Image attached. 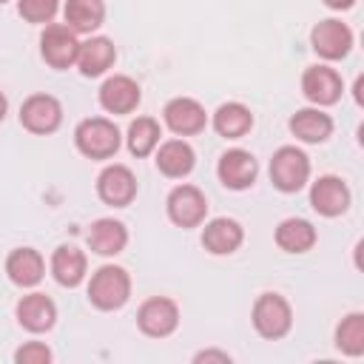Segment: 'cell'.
<instances>
[{"instance_id":"obj_1","label":"cell","mask_w":364,"mask_h":364,"mask_svg":"<svg viewBox=\"0 0 364 364\" xmlns=\"http://www.w3.org/2000/svg\"><path fill=\"white\" fill-rule=\"evenodd\" d=\"M131 299V276L119 264H102L88 282V301L97 310H119Z\"/></svg>"},{"instance_id":"obj_2","label":"cell","mask_w":364,"mask_h":364,"mask_svg":"<svg viewBox=\"0 0 364 364\" xmlns=\"http://www.w3.org/2000/svg\"><path fill=\"white\" fill-rule=\"evenodd\" d=\"M119 128L105 117H88L74 128L77 151L88 159H111L119 151Z\"/></svg>"},{"instance_id":"obj_3","label":"cell","mask_w":364,"mask_h":364,"mask_svg":"<svg viewBox=\"0 0 364 364\" xmlns=\"http://www.w3.org/2000/svg\"><path fill=\"white\" fill-rule=\"evenodd\" d=\"M253 327L262 338H284L293 327V310H290V301L279 293H262L256 301H253Z\"/></svg>"},{"instance_id":"obj_4","label":"cell","mask_w":364,"mask_h":364,"mask_svg":"<svg viewBox=\"0 0 364 364\" xmlns=\"http://www.w3.org/2000/svg\"><path fill=\"white\" fill-rule=\"evenodd\" d=\"M310 179V159L296 145H282L270 159V182L282 193H296Z\"/></svg>"},{"instance_id":"obj_5","label":"cell","mask_w":364,"mask_h":364,"mask_svg":"<svg viewBox=\"0 0 364 364\" xmlns=\"http://www.w3.org/2000/svg\"><path fill=\"white\" fill-rule=\"evenodd\" d=\"M80 40L65 23H48L40 34V54L51 68H71L77 63Z\"/></svg>"},{"instance_id":"obj_6","label":"cell","mask_w":364,"mask_h":364,"mask_svg":"<svg viewBox=\"0 0 364 364\" xmlns=\"http://www.w3.org/2000/svg\"><path fill=\"white\" fill-rule=\"evenodd\" d=\"M136 324L145 336L151 338H165L179 327V307L168 296H154L145 299L136 310Z\"/></svg>"},{"instance_id":"obj_7","label":"cell","mask_w":364,"mask_h":364,"mask_svg":"<svg viewBox=\"0 0 364 364\" xmlns=\"http://www.w3.org/2000/svg\"><path fill=\"white\" fill-rule=\"evenodd\" d=\"M168 219L179 228H199L208 216V199L196 185H176L168 193Z\"/></svg>"},{"instance_id":"obj_8","label":"cell","mask_w":364,"mask_h":364,"mask_svg":"<svg viewBox=\"0 0 364 364\" xmlns=\"http://www.w3.org/2000/svg\"><path fill=\"white\" fill-rule=\"evenodd\" d=\"M63 122V105L51 94H31L20 105V125L31 134H54Z\"/></svg>"},{"instance_id":"obj_9","label":"cell","mask_w":364,"mask_h":364,"mask_svg":"<svg viewBox=\"0 0 364 364\" xmlns=\"http://www.w3.org/2000/svg\"><path fill=\"white\" fill-rule=\"evenodd\" d=\"M310 46H313V51H316L318 57H324V60H341V57H347V51L353 48V31H350L347 23L330 17V20H321V23L313 26V31H310Z\"/></svg>"},{"instance_id":"obj_10","label":"cell","mask_w":364,"mask_h":364,"mask_svg":"<svg viewBox=\"0 0 364 364\" xmlns=\"http://www.w3.org/2000/svg\"><path fill=\"white\" fill-rule=\"evenodd\" d=\"M216 173H219V182L230 191H245L256 182V173H259V162L250 151L245 148H230L219 156V165H216Z\"/></svg>"},{"instance_id":"obj_11","label":"cell","mask_w":364,"mask_h":364,"mask_svg":"<svg viewBox=\"0 0 364 364\" xmlns=\"http://www.w3.org/2000/svg\"><path fill=\"white\" fill-rule=\"evenodd\" d=\"M162 119H165V125L176 136H193V134L205 131V125H208L205 108L196 100H191V97H173V100H168L165 108H162Z\"/></svg>"},{"instance_id":"obj_12","label":"cell","mask_w":364,"mask_h":364,"mask_svg":"<svg viewBox=\"0 0 364 364\" xmlns=\"http://www.w3.org/2000/svg\"><path fill=\"white\" fill-rule=\"evenodd\" d=\"M97 196L111 208H125L136 196V176L125 165H108L97 176Z\"/></svg>"},{"instance_id":"obj_13","label":"cell","mask_w":364,"mask_h":364,"mask_svg":"<svg viewBox=\"0 0 364 364\" xmlns=\"http://www.w3.org/2000/svg\"><path fill=\"white\" fill-rule=\"evenodd\" d=\"M301 91L313 105H333L341 100L344 82L336 68L327 65H310L301 77Z\"/></svg>"},{"instance_id":"obj_14","label":"cell","mask_w":364,"mask_h":364,"mask_svg":"<svg viewBox=\"0 0 364 364\" xmlns=\"http://www.w3.org/2000/svg\"><path fill=\"white\" fill-rule=\"evenodd\" d=\"M310 205L321 216H341L350 208V188L333 173L318 176L310 188Z\"/></svg>"},{"instance_id":"obj_15","label":"cell","mask_w":364,"mask_h":364,"mask_svg":"<svg viewBox=\"0 0 364 364\" xmlns=\"http://www.w3.org/2000/svg\"><path fill=\"white\" fill-rule=\"evenodd\" d=\"M139 100H142V94H139L136 80H131L125 74H114L100 85V105L108 114H131V111H136Z\"/></svg>"},{"instance_id":"obj_16","label":"cell","mask_w":364,"mask_h":364,"mask_svg":"<svg viewBox=\"0 0 364 364\" xmlns=\"http://www.w3.org/2000/svg\"><path fill=\"white\" fill-rule=\"evenodd\" d=\"M17 321L28 333H46L57 321V304L46 293H28L17 301Z\"/></svg>"},{"instance_id":"obj_17","label":"cell","mask_w":364,"mask_h":364,"mask_svg":"<svg viewBox=\"0 0 364 364\" xmlns=\"http://www.w3.org/2000/svg\"><path fill=\"white\" fill-rule=\"evenodd\" d=\"M245 242V230L236 219H228V216H219V219H210L202 230V245L208 253L213 256H228L233 250H239V245Z\"/></svg>"},{"instance_id":"obj_18","label":"cell","mask_w":364,"mask_h":364,"mask_svg":"<svg viewBox=\"0 0 364 364\" xmlns=\"http://www.w3.org/2000/svg\"><path fill=\"white\" fill-rule=\"evenodd\" d=\"M117 60V48L108 37H91L85 43H80L77 51V68L82 77H100L105 74Z\"/></svg>"},{"instance_id":"obj_19","label":"cell","mask_w":364,"mask_h":364,"mask_svg":"<svg viewBox=\"0 0 364 364\" xmlns=\"http://www.w3.org/2000/svg\"><path fill=\"white\" fill-rule=\"evenodd\" d=\"M193 165H196V154H193V148L185 139H168L156 151V168L168 179L188 176L193 171Z\"/></svg>"},{"instance_id":"obj_20","label":"cell","mask_w":364,"mask_h":364,"mask_svg":"<svg viewBox=\"0 0 364 364\" xmlns=\"http://www.w3.org/2000/svg\"><path fill=\"white\" fill-rule=\"evenodd\" d=\"M125 245H128V228L119 219L105 216L88 228V247L100 256H117L125 250Z\"/></svg>"},{"instance_id":"obj_21","label":"cell","mask_w":364,"mask_h":364,"mask_svg":"<svg viewBox=\"0 0 364 364\" xmlns=\"http://www.w3.org/2000/svg\"><path fill=\"white\" fill-rule=\"evenodd\" d=\"M6 273L17 287H34L46 273V259L34 247H17L6 259Z\"/></svg>"},{"instance_id":"obj_22","label":"cell","mask_w":364,"mask_h":364,"mask_svg":"<svg viewBox=\"0 0 364 364\" xmlns=\"http://www.w3.org/2000/svg\"><path fill=\"white\" fill-rule=\"evenodd\" d=\"M85 267H88V259L74 245H60L51 253V273L63 287H77L85 279Z\"/></svg>"},{"instance_id":"obj_23","label":"cell","mask_w":364,"mask_h":364,"mask_svg":"<svg viewBox=\"0 0 364 364\" xmlns=\"http://www.w3.org/2000/svg\"><path fill=\"white\" fill-rule=\"evenodd\" d=\"M290 131L296 139L318 145L333 134V119H330V114H324L318 108H301L290 117Z\"/></svg>"},{"instance_id":"obj_24","label":"cell","mask_w":364,"mask_h":364,"mask_svg":"<svg viewBox=\"0 0 364 364\" xmlns=\"http://www.w3.org/2000/svg\"><path fill=\"white\" fill-rule=\"evenodd\" d=\"M63 17L74 34H91L105 20V3L102 0H65Z\"/></svg>"},{"instance_id":"obj_25","label":"cell","mask_w":364,"mask_h":364,"mask_svg":"<svg viewBox=\"0 0 364 364\" xmlns=\"http://www.w3.org/2000/svg\"><path fill=\"white\" fill-rule=\"evenodd\" d=\"M253 128V114L242 102H225L213 114V131L225 139H239Z\"/></svg>"},{"instance_id":"obj_26","label":"cell","mask_w":364,"mask_h":364,"mask_svg":"<svg viewBox=\"0 0 364 364\" xmlns=\"http://www.w3.org/2000/svg\"><path fill=\"white\" fill-rule=\"evenodd\" d=\"M276 245L284 253H307L316 245V228L307 219H284L276 228Z\"/></svg>"},{"instance_id":"obj_27","label":"cell","mask_w":364,"mask_h":364,"mask_svg":"<svg viewBox=\"0 0 364 364\" xmlns=\"http://www.w3.org/2000/svg\"><path fill=\"white\" fill-rule=\"evenodd\" d=\"M159 136H162V131H159V122L154 117H136L128 125V136H125L128 139V151L134 156H148V154L156 151Z\"/></svg>"},{"instance_id":"obj_28","label":"cell","mask_w":364,"mask_h":364,"mask_svg":"<svg viewBox=\"0 0 364 364\" xmlns=\"http://www.w3.org/2000/svg\"><path fill=\"white\" fill-rule=\"evenodd\" d=\"M336 347L344 355H361L364 353V316L350 313L336 327Z\"/></svg>"},{"instance_id":"obj_29","label":"cell","mask_w":364,"mask_h":364,"mask_svg":"<svg viewBox=\"0 0 364 364\" xmlns=\"http://www.w3.org/2000/svg\"><path fill=\"white\" fill-rule=\"evenodd\" d=\"M60 9V0H17V11L28 23H51Z\"/></svg>"},{"instance_id":"obj_30","label":"cell","mask_w":364,"mask_h":364,"mask_svg":"<svg viewBox=\"0 0 364 364\" xmlns=\"http://www.w3.org/2000/svg\"><path fill=\"white\" fill-rule=\"evenodd\" d=\"M14 361L17 364H48L51 361V350L43 341H26L23 347H17Z\"/></svg>"},{"instance_id":"obj_31","label":"cell","mask_w":364,"mask_h":364,"mask_svg":"<svg viewBox=\"0 0 364 364\" xmlns=\"http://www.w3.org/2000/svg\"><path fill=\"white\" fill-rule=\"evenodd\" d=\"M193 361H196V364H202V361L230 364V355H228V353H222V350H202V353H196V355H193Z\"/></svg>"},{"instance_id":"obj_32","label":"cell","mask_w":364,"mask_h":364,"mask_svg":"<svg viewBox=\"0 0 364 364\" xmlns=\"http://www.w3.org/2000/svg\"><path fill=\"white\" fill-rule=\"evenodd\" d=\"M353 3H355V0H324V6H327V9H333V11H344V9H353Z\"/></svg>"},{"instance_id":"obj_33","label":"cell","mask_w":364,"mask_h":364,"mask_svg":"<svg viewBox=\"0 0 364 364\" xmlns=\"http://www.w3.org/2000/svg\"><path fill=\"white\" fill-rule=\"evenodd\" d=\"M6 111H9V100H6V94L0 91V122H3V117H6Z\"/></svg>"},{"instance_id":"obj_34","label":"cell","mask_w":364,"mask_h":364,"mask_svg":"<svg viewBox=\"0 0 364 364\" xmlns=\"http://www.w3.org/2000/svg\"><path fill=\"white\" fill-rule=\"evenodd\" d=\"M3 3H6V0H0V6H3Z\"/></svg>"}]
</instances>
